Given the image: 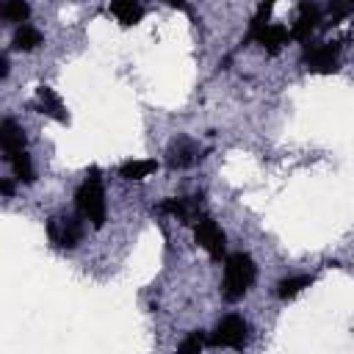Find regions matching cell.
<instances>
[{
    "mask_svg": "<svg viewBox=\"0 0 354 354\" xmlns=\"http://www.w3.org/2000/svg\"><path fill=\"white\" fill-rule=\"evenodd\" d=\"M111 14L122 22V25H138L144 17V8L138 0H111Z\"/></svg>",
    "mask_w": 354,
    "mask_h": 354,
    "instance_id": "4fadbf2b",
    "label": "cell"
},
{
    "mask_svg": "<svg viewBox=\"0 0 354 354\" xmlns=\"http://www.w3.org/2000/svg\"><path fill=\"white\" fill-rule=\"evenodd\" d=\"M199 158H202V155H199V147H196L188 136H177V138L169 144V149H166V166H169V169H188V166H194Z\"/></svg>",
    "mask_w": 354,
    "mask_h": 354,
    "instance_id": "52a82bcc",
    "label": "cell"
},
{
    "mask_svg": "<svg viewBox=\"0 0 354 354\" xmlns=\"http://www.w3.org/2000/svg\"><path fill=\"white\" fill-rule=\"evenodd\" d=\"M11 169H14V177L19 180V183H33L36 180V174H33V163H30V155L22 149L19 155H14L11 160Z\"/></svg>",
    "mask_w": 354,
    "mask_h": 354,
    "instance_id": "e0dca14e",
    "label": "cell"
},
{
    "mask_svg": "<svg viewBox=\"0 0 354 354\" xmlns=\"http://www.w3.org/2000/svg\"><path fill=\"white\" fill-rule=\"evenodd\" d=\"M318 22H321L318 6L310 3V0H301V3H299V17H296V22H293V28H290V36L299 39V41H307L310 33L318 28Z\"/></svg>",
    "mask_w": 354,
    "mask_h": 354,
    "instance_id": "9c48e42d",
    "label": "cell"
},
{
    "mask_svg": "<svg viewBox=\"0 0 354 354\" xmlns=\"http://www.w3.org/2000/svg\"><path fill=\"white\" fill-rule=\"evenodd\" d=\"M202 346H205V335H199V332H194L188 340H183L180 343V354H199L202 351Z\"/></svg>",
    "mask_w": 354,
    "mask_h": 354,
    "instance_id": "d6986e66",
    "label": "cell"
},
{
    "mask_svg": "<svg viewBox=\"0 0 354 354\" xmlns=\"http://www.w3.org/2000/svg\"><path fill=\"white\" fill-rule=\"evenodd\" d=\"M337 53H340V44H335V41H318V44L304 47L307 72H318V75L337 72Z\"/></svg>",
    "mask_w": 354,
    "mask_h": 354,
    "instance_id": "277c9868",
    "label": "cell"
},
{
    "mask_svg": "<svg viewBox=\"0 0 354 354\" xmlns=\"http://www.w3.org/2000/svg\"><path fill=\"white\" fill-rule=\"evenodd\" d=\"M0 191H3V196H11V194H14V183H11V180H3V183H0Z\"/></svg>",
    "mask_w": 354,
    "mask_h": 354,
    "instance_id": "ffe728a7",
    "label": "cell"
},
{
    "mask_svg": "<svg viewBox=\"0 0 354 354\" xmlns=\"http://www.w3.org/2000/svg\"><path fill=\"white\" fill-rule=\"evenodd\" d=\"M288 36H290V33H288L282 25H271V22H268V25L254 36V41H257V44H263L268 55H277V53L288 44Z\"/></svg>",
    "mask_w": 354,
    "mask_h": 354,
    "instance_id": "7c38bea8",
    "label": "cell"
},
{
    "mask_svg": "<svg viewBox=\"0 0 354 354\" xmlns=\"http://www.w3.org/2000/svg\"><path fill=\"white\" fill-rule=\"evenodd\" d=\"M0 147H3V158L11 160L14 155H19L25 149V133L14 119H3L0 124Z\"/></svg>",
    "mask_w": 354,
    "mask_h": 354,
    "instance_id": "30bf717a",
    "label": "cell"
},
{
    "mask_svg": "<svg viewBox=\"0 0 354 354\" xmlns=\"http://www.w3.org/2000/svg\"><path fill=\"white\" fill-rule=\"evenodd\" d=\"M75 207L86 221H91V227L100 230L105 224V188H102V177L97 166L88 169L86 180L75 191Z\"/></svg>",
    "mask_w": 354,
    "mask_h": 354,
    "instance_id": "7a4b0ae2",
    "label": "cell"
},
{
    "mask_svg": "<svg viewBox=\"0 0 354 354\" xmlns=\"http://www.w3.org/2000/svg\"><path fill=\"white\" fill-rule=\"evenodd\" d=\"M166 6H171V8H183V11H188V3L185 0H163Z\"/></svg>",
    "mask_w": 354,
    "mask_h": 354,
    "instance_id": "7402d4cb",
    "label": "cell"
},
{
    "mask_svg": "<svg viewBox=\"0 0 354 354\" xmlns=\"http://www.w3.org/2000/svg\"><path fill=\"white\" fill-rule=\"evenodd\" d=\"M41 44V33L33 28V25H19L17 28V33H14V50H19V53H30V50H36Z\"/></svg>",
    "mask_w": 354,
    "mask_h": 354,
    "instance_id": "2e32d148",
    "label": "cell"
},
{
    "mask_svg": "<svg viewBox=\"0 0 354 354\" xmlns=\"http://www.w3.org/2000/svg\"><path fill=\"white\" fill-rule=\"evenodd\" d=\"M246 321L241 315H227L216 324L213 335H210V343L213 346H221V348H243L246 346Z\"/></svg>",
    "mask_w": 354,
    "mask_h": 354,
    "instance_id": "5b68a950",
    "label": "cell"
},
{
    "mask_svg": "<svg viewBox=\"0 0 354 354\" xmlns=\"http://www.w3.org/2000/svg\"><path fill=\"white\" fill-rule=\"evenodd\" d=\"M194 238H196V243L213 257V260H221V254H224V232H221V227L210 218V216H199V221L194 224Z\"/></svg>",
    "mask_w": 354,
    "mask_h": 354,
    "instance_id": "8992f818",
    "label": "cell"
},
{
    "mask_svg": "<svg viewBox=\"0 0 354 354\" xmlns=\"http://www.w3.org/2000/svg\"><path fill=\"white\" fill-rule=\"evenodd\" d=\"M158 171V160H127L119 166V177L124 180H144Z\"/></svg>",
    "mask_w": 354,
    "mask_h": 354,
    "instance_id": "9a60e30c",
    "label": "cell"
},
{
    "mask_svg": "<svg viewBox=\"0 0 354 354\" xmlns=\"http://www.w3.org/2000/svg\"><path fill=\"white\" fill-rule=\"evenodd\" d=\"M0 77H8V55H0Z\"/></svg>",
    "mask_w": 354,
    "mask_h": 354,
    "instance_id": "44dd1931",
    "label": "cell"
},
{
    "mask_svg": "<svg viewBox=\"0 0 354 354\" xmlns=\"http://www.w3.org/2000/svg\"><path fill=\"white\" fill-rule=\"evenodd\" d=\"M313 279H315L313 274H296V277H285V279H279V282H277V296L288 301V299H293L296 293H301L304 288H310V285H313Z\"/></svg>",
    "mask_w": 354,
    "mask_h": 354,
    "instance_id": "5bb4252c",
    "label": "cell"
},
{
    "mask_svg": "<svg viewBox=\"0 0 354 354\" xmlns=\"http://www.w3.org/2000/svg\"><path fill=\"white\" fill-rule=\"evenodd\" d=\"M257 266L246 252H235L224 260V279H221V296L227 301H241L249 288L254 285Z\"/></svg>",
    "mask_w": 354,
    "mask_h": 354,
    "instance_id": "6da1fadb",
    "label": "cell"
},
{
    "mask_svg": "<svg viewBox=\"0 0 354 354\" xmlns=\"http://www.w3.org/2000/svg\"><path fill=\"white\" fill-rule=\"evenodd\" d=\"M348 6H351V11H354V0H348Z\"/></svg>",
    "mask_w": 354,
    "mask_h": 354,
    "instance_id": "603a6c76",
    "label": "cell"
},
{
    "mask_svg": "<svg viewBox=\"0 0 354 354\" xmlns=\"http://www.w3.org/2000/svg\"><path fill=\"white\" fill-rule=\"evenodd\" d=\"M3 17H6L8 22H28V17H30V6H28V0H6V6H3Z\"/></svg>",
    "mask_w": 354,
    "mask_h": 354,
    "instance_id": "ac0fdd59",
    "label": "cell"
},
{
    "mask_svg": "<svg viewBox=\"0 0 354 354\" xmlns=\"http://www.w3.org/2000/svg\"><path fill=\"white\" fill-rule=\"evenodd\" d=\"M83 216H53L47 218V238L55 249H75L83 238Z\"/></svg>",
    "mask_w": 354,
    "mask_h": 354,
    "instance_id": "3957f363",
    "label": "cell"
},
{
    "mask_svg": "<svg viewBox=\"0 0 354 354\" xmlns=\"http://www.w3.org/2000/svg\"><path fill=\"white\" fill-rule=\"evenodd\" d=\"M199 207H202V196H174V199H166V202H160V213H169V216H174V218H180L183 224H196L199 221Z\"/></svg>",
    "mask_w": 354,
    "mask_h": 354,
    "instance_id": "ba28073f",
    "label": "cell"
},
{
    "mask_svg": "<svg viewBox=\"0 0 354 354\" xmlns=\"http://www.w3.org/2000/svg\"><path fill=\"white\" fill-rule=\"evenodd\" d=\"M33 105H36L39 113H47V116H53L55 122H69L61 97H58L50 86H39V88H36V102H33Z\"/></svg>",
    "mask_w": 354,
    "mask_h": 354,
    "instance_id": "8fae6325",
    "label": "cell"
}]
</instances>
